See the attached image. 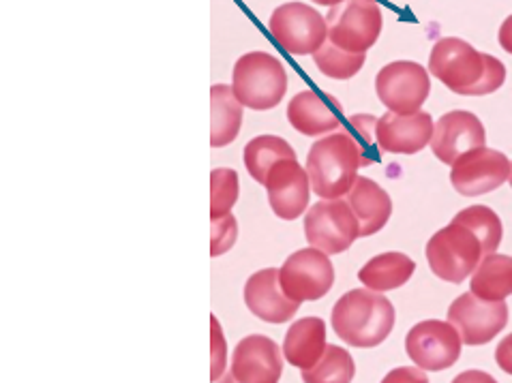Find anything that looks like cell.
<instances>
[{
	"mask_svg": "<svg viewBox=\"0 0 512 383\" xmlns=\"http://www.w3.org/2000/svg\"><path fill=\"white\" fill-rule=\"evenodd\" d=\"M238 240V221L234 214L210 219V257H221L234 249Z\"/></svg>",
	"mask_w": 512,
	"mask_h": 383,
	"instance_id": "cell-31",
	"label": "cell"
},
{
	"mask_svg": "<svg viewBox=\"0 0 512 383\" xmlns=\"http://www.w3.org/2000/svg\"><path fill=\"white\" fill-rule=\"evenodd\" d=\"M395 321L397 311L393 302L380 291L367 287L343 294L330 315V324L341 343L358 349L382 345L393 332Z\"/></svg>",
	"mask_w": 512,
	"mask_h": 383,
	"instance_id": "cell-1",
	"label": "cell"
},
{
	"mask_svg": "<svg viewBox=\"0 0 512 383\" xmlns=\"http://www.w3.org/2000/svg\"><path fill=\"white\" fill-rule=\"evenodd\" d=\"M455 223H461L465 227H470L472 232L478 236L480 244H483L485 253H493L500 249L502 236H504V227L502 219L498 217V212L491 210L489 206H468L461 212L455 214Z\"/></svg>",
	"mask_w": 512,
	"mask_h": 383,
	"instance_id": "cell-27",
	"label": "cell"
},
{
	"mask_svg": "<svg viewBox=\"0 0 512 383\" xmlns=\"http://www.w3.org/2000/svg\"><path fill=\"white\" fill-rule=\"evenodd\" d=\"M427 69L448 90L465 97L485 71V52L459 37H442L433 45Z\"/></svg>",
	"mask_w": 512,
	"mask_h": 383,
	"instance_id": "cell-11",
	"label": "cell"
},
{
	"mask_svg": "<svg viewBox=\"0 0 512 383\" xmlns=\"http://www.w3.org/2000/svg\"><path fill=\"white\" fill-rule=\"evenodd\" d=\"M311 3L322 5V7H337V5L345 3V0H311Z\"/></svg>",
	"mask_w": 512,
	"mask_h": 383,
	"instance_id": "cell-37",
	"label": "cell"
},
{
	"mask_svg": "<svg viewBox=\"0 0 512 383\" xmlns=\"http://www.w3.org/2000/svg\"><path fill=\"white\" fill-rule=\"evenodd\" d=\"M425 255L435 277L459 285L472 277L485 249L470 227L453 221L431 236Z\"/></svg>",
	"mask_w": 512,
	"mask_h": 383,
	"instance_id": "cell-4",
	"label": "cell"
},
{
	"mask_svg": "<svg viewBox=\"0 0 512 383\" xmlns=\"http://www.w3.org/2000/svg\"><path fill=\"white\" fill-rule=\"evenodd\" d=\"M506 82V65L500 58L491 54H485V71L480 75V80L465 93V97H485L493 95L495 90H500Z\"/></svg>",
	"mask_w": 512,
	"mask_h": 383,
	"instance_id": "cell-32",
	"label": "cell"
},
{
	"mask_svg": "<svg viewBox=\"0 0 512 383\" xmlns=\"http://www.w3.org/2000/svg\"><path fill=\"white\" fill-rule=\"evenodd\" d=\"M429 146L440 163L453 165L465 152L487 146L483 120L468 110L446 112L440 120H435Z\"/></svg>",
	"mask_w": 512,
	"mask_h": 383,
	"instance_id": "cell-15",
	"label": "cell"
},
{
	"mask_svg": "<svg viewBox=\"0 0 512 383\" xmlns=\"http://www.w3.org/2000/svg\"><path fill=\"white\" fill-rule=\"evenodd\" d=\"M268 204L279 219L296 221L303 217L311 199V178L298 159H281L273 165L264 182Z\"/></svg>",
	"mask_w": 512,
	"mask_h": 383,
	"instance_id": "cell-14",
	"label": "cell"
},
{
	"mask_svg": "<svg viewBox=\"0 0 512 383\" xmlns=\"http://www.w3.org/2000/svg\"><path fill=\"white\" fill-rule=\"evenodd\" d=\"M510 178V159L500 150L474 148L450 165V182L457 193L478 197L500 189Z\"/></svg>",
	"mask_w": 512,
	"mask_h": 383,
	"instance_id": "cell-13",
	"label": "cell"
},
{
	"mask_svg": "<svg viewBox=\"0 0 512 383\" xmlns=\"http://www.w3.org/2000/svg\"><path fill=\"white\" fill-rule=\"evenodd\" d=\"M232 90L249 110H273L288 93V73L277 56L260 50L247 52L234 65Z\"/></svg>",
	"mask_w": 512,
	"mask_h": 383,
	"instance_id": "cell-3",
	"label": "cell"
},
{
	"mask_svg": "<svg viewBox=\"0 0 512 383\" xmlns=\"http://www.w3.org/2000/svg\"><path fill=\"white\" fill-rule=\"evenodd\" d=\"M508 182H510V187H512V163H510V178H508Z\"/></svg>",
	"mask_w": 512,
	"mask_h": 383,
	"instance_id": "cell-38",
	"label": "cell"
},
{
	"mask_svg": "<svg viewBox=\"0 0 512 383\" xmlns=\"http://www.w3.org/2000/svg\"><path fill=\"white\" fill-rule=\"evenodd\" d=\"M279 283L294 302L324 298L335 285V266L328 253L309 247L292 253L279 268Z\"/></svg>",
	"mask_w": 512,
	"mask_h": 383,
	"instance_id": "cell-10",
	"label": "cell"
},
{
	"mask_svg": "<svg viewBox=\"0 0 512 383\" xmlns=\"http://www.w3.org/2000/svg\"><path fill=\"white\" fill-rule=\"evenodd\" d=\"M470 291L480 300L489 302L512 296V257L498 251L485 253L470 277Z\"/></svg>",
	"mask_w": 512,
	"mask_h": 383,
	"instance_id": "cell-24",
	"label": "cell"
},
{
	"mask_svg": "<svg viewBox=\"0 0 512 383\" xmlns=\"http://www.w3.org/2000/svg\"><path fill=\"white\" fill-rule=\"evenodd\" d=\"M228 369V341L217 315H210V381H219Z\"/></svg>",
	"mask_w": 512,
	"mask_h": 383,
	"instance_id": "cell-33",
	"label": "cell"
},
{
	"mask_svg": "<svg viewBox=\"0 0 512 383\" xmlns=\"http://www.w3.org/2000/svg\"><path fill=\"white\" fill-rule=\"evenodd\" d=\"M390 381H423V383H427L429 377H427V371H423V369H397V371H390L384 377V383H390Z\"/></svg>",
	"mask_w": 512,
	"mask_h": 383,
	"instance_id": "cell-35",
	"label": "cell"
},
{
	"mask_svg": "<svg viewBox=\"0 0 512 383\" xmlns=\"http://www.w3.org/2000/svg\"><path fill=\"white\" fill-rule=\"evenodd\" d=\"M463 339L459 330L442 319H427L416 324L405 336V354L427 373L446 371L461 358Z\"/></svg>",
	"mask_w": 512,
	"mask_h": 383,
	"instance_id": "cell-9",
	"label": "cell"
},
{
	"mask_svg": "<svg viewBox=\"0 0 512 383\" xmlns=\"http://www.w3.org/2000/svg\"><path fill=\"white\" fill-rule=\"evenodd\" d=\"M495 362H498L500 369L508 375H512V334H508L506 339L495 349Z\"/></svg>",
	"mask_w": 512,
	"mask_h": 383,
	"instance_id": "cell-34",
	"label": "cell"
},
{
	"mask_svg": "<svg viewBox=\"0 0 512 383\" xmlns=\"http://www.w3.org/2000/svg\"><path fill=\"white\" fill-rule=\"evenodd\" d=\"M435 122L429 112L395 114L386 112L378 118V146L388 155H418L431 144Z\"/></svg>",
	"mask_w": 512,
	"mask_h": 383,
	"instance_id": "cell-17",
	"label": "cell"
},
{
	"mask_svg": "<svg viewBox=\"0 0 512 383\" xmlns=\"http://www.w3.org/2000/svg\"><path fill=\"white\" fill-rule=\"evenodd\" d=\"M375 93L388 112H418L431 95V73L414 60H395L380 69L375 78Z\"/></svg>",
	"mask_w": 512,
	"mask_h": 383,
	"instance_id": "cell-8",
	"label": "cell"
},
{
	"mask_svg": "<svg viewBox=\"0 0 512 383\" xmlns=\"http://www.w3.org/2000/svg\"><path fill=\"white\" fill-rule=\"evenodd\" d=\"M313 63L320 69L322 75L330 80H352L354 75L367 63V54H352L337 48L335 43L326 41L322 48L313 54Z\"/></svg>",
	"mask_w": 512,
	"mask_h": 383,
	"instance_id": "cell-28",
	"label": "cell"
},
{
	"mask_svg": "<svg viewBox=\"0 0 512 383\" xmlns=\"http://www.w3.org/2000/svg\"><path fill=\"white\" fill-rule=\"evenodd\" d=\"M416 272V262L412 257L399 251H388L382 255L371 257L369 262L358 270V281L367 289L380 291H393L408 283Z\"/></svg>",
	"mask_w": 512,
	"mask_h": 383,
	"instance_id": "cell-23",
	"label": "cell"
},
{
	"mask_svg": "<svg viewBox=\"0 0 512 383\" xmlns=\"http://www.w3.org/2000/svg\"><path fill=\"white\" fill-rule=\"evenodd\" d=\"M305 236L311 247L339 255L360 238V223L343 197L320 199L307 210Z\"/></svg>",
	"mask_w": 512,
	"mask_h": 383,
	"instance_id": "cell-7",
	"label": "cell"
},
{
	"mask_svg": "<svg viewBox=\"0 0 512 383\" xmlns=\"http://www.w3.org/2000/svg\"><path fill=\"white\" fill-rule=\"evenodd\" d=\"M283 349L264 334H249L232 354V379L238 383H277L283 373Z\"/></svg>",
	"mask_w": 512,
	"mask_h": 383,
	"instance_id": "cell-16",
	"label": "cell"
},
{
	"mask_svg": "<svg viewBox=\"0 0 512 383\" xmlns=\"http://www.w3.org/2000/svg\"><path fill=\"white\" fill-rule=\"evenodd\" d=\"M498 41H500V45H502V50L512 56V15H508V18L502 22Z\"/></svg>",
	"mask_w": 512,
	"mask_h": 383,
	"instance_id": "cell-36",
	"label": "cell"
},
{
	"mask_svg": "<svg viewBox=\"0 0 512 383\" xmlns=\"http://www.w3.org/2000/svg\"><path fill=\"white\" fill-rule=\"evenodd\" d=\"M328 41L352 54H367L378 43L384 18L378 0H345L326 15Z\"/></svg>",
	"mask_w": 512,
	"mask_h": 383,
	"instance_id": "cell-5",
	"label": "cell"
},
{
	"mask_svg": "<svg viewBox=\"0 0 512 383\" xmlns=\"http://www.w3.org/2000/svg\"><path fill=\"white\" fill-rule=\"evenodd\" d=\"M360 167H363V155L345 129L324 135L311 146L307 155L311 189L320 199H339L348 195Z\"/></svg>",
	"mask_w": 512,
	"mask_h": 383,
	"instance_id": "cell-2",
	"label": "cell"
},
{
	"mask_svg": "<svg viewBox=\"0 0 512 383\" xmlns=\"http://www.w3.org/2000/svg\"><path fill=\"white\" fill-rule=\"evenodd\" d=\"M448 321L459 330L463 345H487L506 328L508 304L506 300H480L468 291L450 304Z\"/></svg>",
	"mask_w": 512,
	"mask_h": 383,
	"instance_id": "cell-12",
	"label": "cell"
},
{
	"mask_svg": "<svg viewBox=\"0 0 512 383\" xmlns=\"http://www.w3.org/2000/svg\"><path fill=\"white\" fill-rule=\"evenodd\" d=\"M378 118L371 116V114H354L352 118H348V131L352 135V140L356 142L360 155H363V167L371 165L378 155H375V148L378 146Z\"/></svg>",
	"mask_w": 512,
	"mask_h": 383,
	"instance_id": "cell-30",
	"label": "cell"
},
{
	"mask_svg": "<svg viewBox=\"0 0 512 383\" xmlns=\"http://www.w3.org/2000/svg\"><path fill=\"white\" fill-rule=\"evenodd\" d=\"M328 347L326 324L320 317H303L294 321L283 339V358L300 371H307L320 362Z\"/></svg>",
	"mask_w": 512,
	"mask_h": 383,
	"instance_id": "cell-21",
	"label": "cell"
},
{
	"mask_svg": "<svg viewBox=\"0 0 512 383\" xmlns=\"http://www.w3.org/2000/svg\"><path fill=\"white\" fill-rule=\"evenodd\" d=\"M281 159H296V152L279 135L253 137L243 150V161L249 176L262 187L268 178V172L273 170V165Z\"/></svg>",
	"mask_w": 512,
	"mask_h": 383,
	"instance_id": "cell-25",
	"label": "cell"
},
{
	"mask_svg": "<svg viewBox=\"0 0 512 383\" xmlns=\"http://www.w3.org/2000/svg\"><path fill=\"white\" fill-rule=\"evenodd\" d=\"M343 199L350 204L360 223V238L382 232L390 217H393V199H390L386 189L367 176H358Z\"/></svg>",
	"mask_w": 512,
	"mask_h": 383,
	"instance_id": "cell-20",
	"label": "cell"
},
{
	"mask_svg": "<svg viewBox=\"0 0 512 383\" xmlns=\"http://www.w3.org/2000/svg\"><path fill=\"white\" fill-rule=\"evenodd\" d=\"M356 375V364L348 349L328 345L320 362L307 371H300L305 383H350Z\"/></svg>",
	"mask_w": 512,
	"mask_h": 383,
	"instance_id": "cell-26",
	"label": "cell"
},
{
	"mask_svg": "<svg viewBox=\"0 0 512 383\" xmlns=\"http://www.w3.org/2000/svg\"><path fill=\"white\" fill-rule=\"evenodd\" d=\"M243 298L247 309L266 324H288L298 313L300 302L285 296L279 283V268L258 270L247 279Z\"/></svg>",
	"mask_w": 512,
	"mask_h": 383,
	"instance_id": "cell-18",
	"label": "cell"
},
{
	"mask_svg": "<svg viewBox=\"0 0 512 383\" xmlns=\"http://www.w3.org/2000/svg\"><path fill=\"white\" fill-rule=\"evenodd\" d=\"M245 105L234 95L232 84L210 86V146H230L243 129Z\"/></svg>",
	"mask_w": 512,
	"mask_h": 383,
	"instance_id": "cell-22",
	"label": "cell"
},
{
	"mask_svg": "<svg viewBox=\"0 0 512 383\" xmlns=\"http://www.w3.org/2000/svg\"><path fill=\"white\" fill-rule=\"evenodd\" d=\"M268 30L279 48L290 56H313L328 41V24L324 15L307 3H298V0L279 5L270 15Z\"/></svg>",
	"mask_w": 512,
	"mask_h": 383,
	"instance_id": "cell-6",
	"label": "cell"
},
{
	"mask_svg": "<svg viewBox=\"0 0 512 383\" xmlns=\"http://www.w3.org/2000/svg\"><path fill=\"white\" fill-rule=\"evenodd\" d=\"M240 182L232 167H217L210 172V219L230 214L238 202Z\"/></svg>",
	"mask_w": 512,
	"mask_h": 383,
	"instance_id": "cell-29",
	"label": "cell"
},
{
	"mask_svg": "<svg viewBox=\"0 0 512 383\" xmlns=\"http://www.w3.org/2000/svg\"><path fill=\"white\" fill-rule=\"evenodd\" d=\"M285 114L300 135L322 137L341 127L343 107L335 97L322 95L318 90H303L288 103Z\"/></svg>",
	"mask_w": 512,
	"mask_h": 383,
	"instance_id": "cell-19",
	"label": "cell"
}]
</instances>
